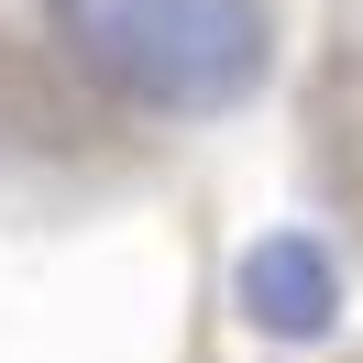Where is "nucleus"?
Instances as JSON below:
<instances>
[{
  "label": "nucleus",
  "instance_id": "obj_1",
  "mask_svg": "<svg viewBox=\"0 0 363 363\" xmlns=\"http://www.w3.org/2000/svg\"><path fill=\"white\" fill-rule=\"evenodd\" d=\"M45 33L111 99L155 121H209L264 89V0H45Z\"/></svg>",
  "mask_w": 363,
  "mask_h": 363
},
{
  "label": "nucleus",
  "instance_id": "obj_2",
  "mask_svg": "<svg viewBox=\"0 0 363 363\" xmlns=\"http://www.w3.org/2000/svg\"><path fill=\"white\" fill-rule=\"evenodd\" d=\"M231 297H242V319L264 341H319L341 308V264L319 231H264V242H242V264H231Z\"/></svg>",
  "mask_w": 363,
  "mask_h": 363
}]
</instances>
